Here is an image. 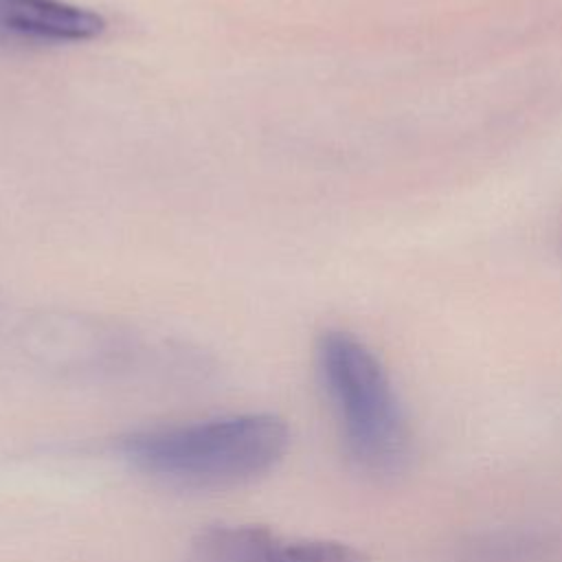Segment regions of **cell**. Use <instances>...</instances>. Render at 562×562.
<instances>
[{
	"mask_svg": "<svg viewBox=\"0 0 562 562\" xmlns=\"http://www.w3.org/2000/svg\"><path fill=\"white\" fill-rule=\"evenodd\" d=\"M290 428L274 413H235L154 426L119 439V452L140 474L187 490L250 483L283 459Z\"/></svg>",
	"mask_w": 562,
	"mask_h": 562,
	"instance_id": "cell-1",
	"label": "cell"
},
{
	"mask_svg": "<svg viewBox=\"0 0 562 562\" xmlns=\"http://www.w3.org/2000/svg\"><path fill=\"white\" fill-rule=\"evenodd\" d=\"M316 373L351 463L371 479L400 476L413 435L380 358L358 336L327 329L316 342Z\"/></svg>",
	"mask_w": 562,
	"mask_h": 562,
	"instance_id": "cell-2",
	"label": "cell"
},
{
	"mask_svg": "<svg viewBox=\"0 0 562 562\" xmlns=\"http://www.w3.org/2000/svg\"><path fill=\"white\" fill-rule=\"evenodd\" d=\"M189 562H369L351 544L294 540L261 525H211L189 547Z\"/></svg>",
	"mask_w": 562,
	"mask_h": 562,
	"instance_id": "cell-3",
	"label": "cell"
},
{
	"mask_svg": "<svg viewBox=\"0 0 562 562\" xmlns=\"http://www.w3.org/2000/svg\"><path fill=\"white\" fill-rule=\"evenodd\" d=\"M105 18L68 0H0V46H66L103 35Z\"/></svg>",
	"mask_w": 562,
	"mask_h": 562,
	"instance_id": "cell-4",
	"label": "cell"
}]
</instances>
